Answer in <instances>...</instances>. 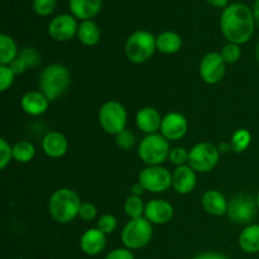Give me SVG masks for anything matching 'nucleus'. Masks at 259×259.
Returning <instances> with one entry per match:
<instances>
[{
    "label": "nucleus",
    "instance_id": "6",
    "mask_svg": "<svg viewBox=\"0 0 259 259\" xmlns=\"http://www.w3.org/2000/svg\"><path fill=\"white\" fill-rule=\"evenodd\" d=\"M153 227L146 218L131 219L121 232V242L126 249H141L151 242Z\"/></svg>",
    "mask_w": 259,
    "mask_h": 259
},
{
    "label": "nucleus",
    "instance_id": "40",
    "mask_svg": "<svg viewBox=\"0 0 259 259\" xmlns=\"http://www.w3.org/2000/svg\"><path fill=\"white\" fill-rule=\"evenodd\" d=\"M192 259H229L227 255L222 254V253H217V252H206V253H201V254L196 255Z\"/></svg>",
    "mask_w": 259,
    "mask_h": 259
},
{
    "label": "nucleus",
    "instance_id": "11",
    "mask_svg": "<svg viewBox=\"0 0 259 259\" xmlns=\"http://www.w3.org/2000/svg\"><path fill=\"white\" fill-rule=\"evenodd\" d=\"M225 65L227 63L223 60L220 53H207L200 63V76L206 83L215 85L224 78L225 71H227Z\"/></svg>",
    "mask_w": 259,
    "mask_h": 259
},
{
    "label": "nucleus",
    "instance_id": "16",
    "mask_svg": "<svg viewBox=\"0 0 259 259\" xmlns=\"http://www.w3.org/2000/svg\"><path fill=\"white\" fill-rule=\"evenodd\" d=\"M80 247L85 254L98 255L105 249L106 237L98 228L86 230L80 239Z\"/></svg>",
    "mask_w": 259,
    "mask_h": 259
},
{
    "label": "nucleus",
    "instance_id": "24",
    "mask_svg": "<svg viewBox=\"0 0 259 259\" xmlns=\"http://www.w3.org/2000/svg\"><path fill=\"white\" fill-rule=\"evenodd\" d=\"M77 35L82 45L95 46L100 40L101 32L100 28L98 27L95 22H93V20H82L81 24L78 25Z\"/></svg>",
    "mask_w": 259,
    "mask_h": 259
},
{
    "label": "nucleus",
    "instance_id": "14",
    "mask_svg": "<svg viewBox=\"0 0 259 259\" xmlns=\"http://www.w3.org/2000/svg\"><path fill=\"white\" fill-rule=\"evenodd\" d=\"M144 215L152 225L167 224L174 218V206L166 200H151L147 202Z\"/></svg>",
    "mask_w": 259,
    "mask_h": 259
},
{
    "label": "nucleus",
    "instance_id": "26",
    "mask_svg": "<svg viewBox=\"0 0 259 259\" xmlns=\"http://www.w3.org/2000/svg\"><path fill=\"white\" fill-rule=\"evenodd\" d=\"M35 156V148L30 142L20 141L13 146V158L20 163H28Z\"/></svg>",
    "mask_w": 259,
    "mask_h": 259
},
{
    "label": "nucleus",
    "instance_id": "29",
    "mask_svg": "<svg viewBox=\"0 0 259 259\" xmlns=\"http://www.w3.org/2000/svg\"><path fill=\"white\" fill-rule=\"evenodd\" d=\"M220 55H222L225 63H235L240 60V57H242V50H240L239 45L228 43V45H225L224 47H223Z\"/></svg>",
    "mask_w": 259,
    "mask_h": 259
},
{
    "label": "nucleus",
    "instance_id": "25",
    "mask_svg": "<svg viewBox=\"0 0 259 259\" xmlns=\"http://www.w3.org/2000/svg\"><path fill=\"white\" fill-rule=\"evenodd\" d=\"M18 47L15 40L7 34L0 35V65L9 66L17 60Z\"/></svg>",
    "mask_w": 259,
    "mask_h": 259
},
{
    "label": "nucleus",
    "instance_id": "22",
    "mask_svg": "<svg viewBox=\"0 0 259 259\" xmlns=\"http://www.w3.org/2000/svg\"><path fill=\"white\" fill-rule=\"evenodd\" d=\"M239 247L243 252L248 253V254H254L259 252V224L248 225L243 232L240 233L239 239Z\"/></svg>",
    "mask_w": 259,
    "mask_h": 259
},
{
    "label": "nucleus",
    "instance_id": "10",
    "mask_svg": "<svg viewBox=\"0 0 259 259\" xmlns=\"http://www.w3.org/2000/svg\"><path fill=\"white\" fill-rule=\"evenodd\" d=\"M138 182L146 191L161 194L172 186V174L162 166H148L139 174Z\"/></svg>",
    "mask_w": 259,
    "mask_h": 259
},
{
    "label": "nucleus",
    "instance_id": "17",
    "mask_svg": "<svg viewBox=\"0 0 259 259\" xmlns=\"http://www.w3.org/2000/svg\"><path fill=\"white\" fill-rule=\"evenodd\" d=\"M20 105H22L24 113L29 114L32 116H38L42 115L48 110L50 100L40 91H29V93L24 94L22 101H20Z\"/></svg>",
    "mask_w": 259,
    "mask_h": 259
},
{
    "label": "nucleus",
    "instance_id": "20",
    "mask_svg": "<svg viewBox=\"0 0 259 259\" xmlns=\"http://www.w3.org/2000/svg\"><path fill=\"white\" fill-rule=\"evenodd\" d=\"M205 211L214 217H222L228 211V201L224 195L218 190H209L204 194L201 200Z\"/></svg>",
    "mask_w": 259,
    "mask_h": 259
},
{
    "label": "nucleus",
    "instance_id": "34",
    "mask_svg": "<svg viewBox=\"0 0 259 259\" xmlns=\"http://www.w3.org/2000/svg\"><path fill=\"white\" fill-rule=\"evenodd\" d=\"M169 161L174 164L179 166H184L189 162V151H186L182 147H176V148H172L171 152H169Z\"/></svg>",
    "mask_w": 259,
    "mask_h": 259
},
{
    "label": "nucleus",
    "instance_id": "18",
    "mask_svg": "<svg viewBox=\"0 0 259 259\" xmlns=\"http://www.w3.org/2000/svg\"><path fill=\"white\" fill-rule=\"evenodd\" d=\"M42 148L51 158H60L65 156L68 149L67 138L60 132H50L43 138Z\"/></svg>",
    "mask_w": 259,
    "mask_h": 259
},
{
    "label": "nucleus",
    "instance_id": "32",
    "mask_svg": "<svg viewBox=\"0 0 259 259\" xmlns=\"http://www.w3.org/2000/svg\"><path fill=\"white\" fill-rule=\"evenodd\" d=\"M14 77V72H13L9 66L0 65V91L2 93L7 91L13 85Z\"/></svg>",
    "mask_w": 259,
    "mask_h": 259
},
{
    "label": "nucleus",
    "instance_id": "3",
    "mask_svg": "<svg viewBox=\"0 0 259 259\" xmlns=\"http://www.w3.org/2000/svg\"><path fill=\"white\" fill-rule=\"evenodd\" d=\"M71 82V73L66 66L60 63H53L47 66L42 71L39 77V85L42 93L47 96L50 101L60 98Z\"/></svg>",
    "mask_w": 259,
    "mask_h": 259
},
{
    "label": "nucleus",
    "instance_id": "44",
    "mask_svg": "<svg viewBox=\"0 0 259 259\" xmlns=\"http://www.w3.org/2000/svg\"><path fill=\"white\" fill-rule=\"evenodd\" d=\"M219 151L220 152H224V153H227V152H229V151H232V146H230V143L229 144H222V146L219 147Z\"/></svg>",
    "mask_w": 259,
    "mask_h": 259
},
{
    "label": "nucleus",
    "instance_id": "4",
    "mask_svg": "<svg viewBox=\"0 0 259 259\" xmlns=\"http://www.w3.org/2000/svg\"><path fill=\"white\" fill-rule=\"evenodd\" d=\"M156 50V38L147 30H137L125 43V55L133 63L147 62L151 60Z\"/></svg>",
    "mask_w": 259,
    "mask_h": 259
},
{
    "label": "nucleus",
    "instance_id": "31",
    "mask_svg": "<svg viewBox=\"0 0 259 259\" xmlns=\"http://www.w3.org/2000/svg\"><path fill=\"white\" fill-rule=\"evenodd\" d=\"M118 227V220L114 215L111 214H105L98 220V229L100 232H103L104 234H110Z\"/></svg>",
    "mask_w": 259,
    "mask_h": 259
},
{
    "label": "nucleus",
    "instance_id": "23",
    "mask_svg": "<svg viewBox=\"0 0 259 259\" xmlns=\"http://www.w3.org/2000/svg\"><path fill=\"white\" fill-rule=\"evenodd\" d=\"M157 50L164 55H174L179 52L182 47V39L177 33L163 32L156 38Z\"/></svg>",
    "mask_w": 259,
    "mask_h": 259
},
{
    "label": "nucleus",
    "instance_id": "21",
    "mask_svg": "<svg viewBox=\"0 0 259 259\" xmlns=\"http://www.w3.org/2000/svg\"><path fill=\"white\" fill-rule=\"evenodd\" d=\"M103 0H70V9L73 17L82 20H91L99 14Z\"/></svg>",
    "mask_w": 259,
    "mask_h": 259
},
{
    "label": "nucleus",
    "instance_id": "8",
    "mask_svg": "<svg viewBox=\"0 0 259 259\" xmlns=\"http://www.w3.org/2000/svg\"><path fill=\"white\" fill-rule=\"evenodd\" d=\"M126 120L128 114L125 108L118 101H108L99 111V123L108 134L118 136L119 133L125 131Z\"/></svg>",
    "mask_w": 259,
    "mask_h": 259
},
{
    "label": "nucleus",
    "instance_id": "1",
    "mask_svg": "<svg viewBox=\"0 0 259 259\" xmlns=\"http://www.w3.org/2000/svg\"><path fill=\"white\" fill-rule=\"evenodd\" d=\"M255 18L252 10L244 4L235 3L223 12L220 28L229 43L243 45L252 38L254 33Z\"/></svg>",
    "mask_w": 259,
    "mask_h": 259
},
{
    "label": "nucleus",
    "instance_id": "42",
    "mask_svg": "<svg viewBox=\"0 0 259 259\" xmlns=\"http://www.w3.org/2000/svg\"><path fill=\"white\" fill-rule=\"evenodd\" d=\"M207 2L215 8H224L228 4V0H207Z\"/></svg>",
    "mask_w": 259,
    "mask_h": 259
},
{
    "label": "nucleus",
    "instance_id": "13",
    "mask_svg": "<svg viewBox=\"0 0 259 259\" xmlns=\"http://www.w3.org/2000/svg\"><path fill=\"white\" fill-rule=\"evenodd\" d=\"M189 129L187 119L180 113H169L162 119L161 134L167 141H180L184 138Z\"/></svg>",
    "mask_w": 259,
    "mask_h": 259
},
{
    "label": "nucleus",
    "instance_id": "9",
    "mask_svg": "<svg viewBox=\"0 0 259 259\" xmlns=\"http://www.w3.org/2000/svg\"><path fill=\"white\" fill-rule=\"evenodd\" d=\"M257 200L248 194L235 196L232 201L228 202L227 215L233 223L237 224H248L257 215Z\"/></svg>",
    "mask_w": 259,
    "mask_h": 259
},
{
    "label": "nucleus",
    "instance_id": "30",
    "mask_svg": "<svg viewBox=\"0 0 259 259\" xmlns=\"http://www.w3.org/2000/svg\"><path fill=\"white\" fill-rule=\"evenodd\" d=\"M57 5V0H34L33 9L40 17H48L52 14Z\"/></svg>",
    "mask_w": 259,
    "mask_h": 259
},
{
    "label": "nucleus",
    "instance_id": "46",
    "mask_svg": "<svg viewBox=\"0 0 259 259\" xmlns=\"http://www.w3.org/2000/svg\"><path fill=\"white\" fill-rule=\"evenodd\" d=\"M255 200H257V205H258V210H259V191H258L257 197H255Z\"/></svg>",
    "mask_w": 259,
    "mask_h": 259
},
{
    "label": "nucleus",
    "instance_id": "19",
    "mask_svg": "<svg viewBox=\"0 0 259 259\" xmlns=\"http://www.w3.org/2000/svg\"><path fill=\"white\" fill-rule=\"evenodd\" d=\"M162 119L163 118H161V115H159L156 109L151 108V106H146V108L141 109L137 113L136 123L139 131H142L143 133L154 134L157 131L161 129Z\"/></svg>",
    "mask_w": 259,
    "mask_h": 259
},
{
    "label": "nucleus",
    "instance_id": "33",
    "mask_svg": "<svg viewBox=\"0 0 259 259\" xmlns=\"http://www.w3.org/2000/svg\"><path fill=\"white\" fill-rule=\"evenodd\" d=\"M19 57L27 63L28 67H35L40 62V53L38 52V50L32 47H27L22 50Z\"/></svg>",
    "mask_w": 259,
    "mask_h": 259
},
{
    "label": "nucleus",
    "instance_id": "5",
    "mask_svg": "<svg viewBox=\"0 0 259 259\" xmlns=\"http://www.w3.org/2000/svg\"><path fill=\"white\" fill-rule=\"evenodd\" d=\"M169 143L162 134H148L138 147L139 158L148 166H159L169 157Z\"/></svg>",
    "mask_w": 259,
    "mask_h": 259
},
{
    "label": "nucleus",
    "instance_id": "12",
    "mask_svg": "<svg viewBox=\"0 0 259 259\" xmlns=\"http://www.w3.org/2000/svg\"><path fill=\"white\" fill-rule=\"evenodd\" d=\"M78 24L75 17L68 14H61L52 19L48 25V33L51 37L58 42H66L77 33Z\"/></svg>",
    "mask_w": 259,
    "mask_h": 259
},
{
    "label": "nucleus",
    "instance_id": "27",
    "mask_svg": "<svg viewBox=\"0 0 259 259\" xmlns=\"http://www.w3.org/2000/svg\"><path fill=\"white\" fill-rule=\"evenodd\" d=\"M250 142H252V134L247 129H238L232 136L230 141L232 151L235 153H242L250 146Z\"/></svg>",
    "mask_w": 259,
    "mask_h": 259
},
{
    "label": "nucleus",
    "instance_id": "7",
    "mask_svg": "<svg viewBox=\"0 0 259 259\" xmlns=\"http://www.w3.org/2000/svg\"><path fill=\"white\" fill-rule=\"evenodd\" d=\"M220 159V151L210 142H201L189 151V164L195 172H210L217 167Z\"/></svg>",
    "mask_w": 259,
    "mask_h": 259
},
{
    "label": "nucleus",
    "instance_id": "45",
    "mask_svg": "<svg viewBox=\"0 0 259 259\" xmlns=\"http://www.w3.org/2000/svg\"><path fill=\"white\" fill-rule=\"evenodd\" d=\"M255 57H257V62L259 63V42L257 43V47H255Z\"/></svg>",
    "mask_w": 259,
    "mask_h": 259
},
{
    "label": "nucleus",
    "instance_id": "2",
    "mask_svg": "<svg viewBox=\"0 0 259 259\" xmlns=\"http://www.w3.org/2000/svg\"><path fill=\"white\" fill-rule=\"evenodd\" d=\"M80 196L71 189H58L51 196L48 210L53 220L60 224H67L78 217L81 207Z\"/></svg>",
    "mask_w": 259,
    "mask_h": 259
},
{
    "label": "nucleus",
    "instance_id": "38",
    "mask_svg": "<svg viewBox=\"0 0 259 259\" xmlns=\"http://www.w3.org/2000/svg\"><path fill=\"white\" fill-rule=\"evenodd\" d=\"M105 259H134L133 253L131 249H124V248H119V249L113 250L106 255Z\"/></svg>",
    "mask_w": 259,
    "mask_h": 259
},
{
    "label": "nucleus",
    "instance_id": "39",
    "mask_svg": "<svg viewBox=\"0 0 259 259\" xmlns=\"http://www.w3.org/2000/svg\"><path fill=\"white\" fill-rule=\"evenodd\" d=\"M9 67L12 68V71L14 72V75L17 76V75H20V73H24L25 70L28 68V66H27V63L22 60V58L18 57L17 60H14L12 63H10Z\"/></svg>",
    "mask_w": 259,
    "mask_h": 259
},
{
    "label": "nucleus",
    "instance_id": "43",
    "mask_svg": "<svg viewBox=\"0 0 259 259\" xmlns=\"http://www.w3.org/2000/svg\"><path fill=\"white\" fill-rule=\"evenodd\" d=\"M253 14H254L255 22H257L258 25H259V0H257V2H255L254 8H253Z\"/></svg>",
    "mask_w": 259,
    "mask_h": 259
},
{
    "label": "nucleus",
    "instance_id": "15",
    "mask_svg": "<svg viewBox=\"0 0 259 259\" xmlns=\"http://www.w3.org/2000/svg\"><path fill=\"white\" fill-rule=\"evenodd\" d=\"M196 186V174L189 164L179 166L172 175V187L181 195H187Z\"/></svg>",
    "mask_w": 259,
    "mask_h": 259
},
{
    "label": "nucleus",
    "instance_id": "41",
    "mask_svg": "<svg viewBox=\"0 0 259 259\" xmlns=\"http://www.w3.org/2000/svg\"><path fill=\"white\" fill-rule=\"evenodd\" d=\"M143 192H144V187L142 186L139 182H137V184H134L133 186H132V195H133V196L141 197L142 195H143Z\"/></svg>",
    "mask_w": 259,
    "mask_h": 259
},
{
    "label": "nucleus",
    "instance_id": "37",
    "mask_svg": "<svg viewBox=\"0 0 259 259\" xmlns=\"http://www.w3.org/2000/svg\"><path fill=\"white\" fill-rule=\"evenodd\" d=\"M98 215V209L94 204L91 202H83L80 207V212H78V217L83 220V222H91L94 220Z\"/></svg>",
    "mask_w": 259,
    "mask_h": 259
},
{
    "label": "nucleus",
    "instance_id": "28",
    "mask_svg": "<svg viewBox=\"0 0 259 259\" xmlns=\"http://www.w3.org/2000/svg\"><path fill=\"white\" fill-rule=\"evenodd\" d=\"M144 210H146V206H144L141 197L131 195V196L125 200L124 211H125V214L128 215L131 219H138V218H142V215L144 214Z\"/></svg>",
    "mask_w": 259,
    "mask_h": 259
},
{
    "label": "nucleus",
    "instance_id": "36",
    "mask_svg": "<svg viewBox=\"0 0 259 259\" xmlns=\"http://www.w3.org/2000/svg\"><path fill=\"white\" fill-rule=\"evenodd\" d=\"M134 143H136V137H134V134L131 131H126L125 129V131H123L116 136V144L121 149H124V151L131 149L134 146Z\"/></svg>",
    "mask_w": 259,
    "mask_h": 259
},
{
    "label": "nucleus",
    "instance_id": "35",
    "mask_svg": "<svg viewBox=\"0 0 259 259\" xmlns=\"http://www.w3.org/2000/svg\"><path fill=\"white\" fill-rule=\"evenodd\" d=\"M13 158V147L5 139H0V168L5 169Z\"/></svg>",
    "mask_w": 259,
    "mask_h": 259
}]
</instances>
